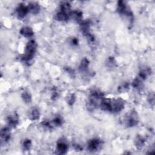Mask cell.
<instances>
[{
  "instance_id": "obj_1",
  "label": "cell",
  "mask_w": 155,
  "mask_h": 155,
  "mask_svg": "<svg viewBox=\"0 0 155 155\" xmlns=\"http://www.w3.org/2000/svg\"><path fill=\"white\" fill-rule=\"evenodd\" d=\"M37 44L34 40H30L26 45L25 49V55L22 58V61L25 63L29 62L33 58L36 52Z\"/></svg>"
},
{
  "instance_id": "obj_2",
  "label": "cell",
  "mask_w": 155,
  "mask_h": 155,
  "mask_svg": "<svg viewBox=\"0 0 155 155\" xmlns=\"http://www.w3.org/2000/svg\"><path fill=\"white\" fill-rule=\"evenodd\" d=\"M125 122L128 127H133L137 125L139 122V117L136 111L133 110L125 116Z\"/></svg>"
},
{
  "instance_id": "obj_3",
  "label": "cell",
  "mask_w": 155,
  "mask_h": 155,
  "mask_svg": "<svg viewBox=\"0 0 155 155\" xmlns=\"http://www.w3.org/2000/svg\"><path fill=\"white\" fill-rule=\"evenodd\" d=\"M117 11L120 15L125 16L130 19V20H133V14L131 10L127 7L124 1H120L118 2Z\"/></svg>"
},
{
  "instance_id": "obj_4",
  "label": "cell",
  "mask_w": 155,
  "mask_h": 155,
  "mask_svg": "<svg viewBox=\"0 0 155 155\" xmlns=\"http://www.w3.org/2000/svg\"><path fill=\"white\" fill-rule=\"evenodd\" d=\"M124 102L121 99H111L110 112L119 113L124 110Z\"/></svg>"
},
{
  "instance_id": "obj_5",
  "label": "cell",
  "mask_w": 155,
  "mask_h": 155,
  "mask_svg": "<svg viewBox=\"0 0 155 155\" xmlns=\"http://www.w3.org/2000/svg\"><path fill=\"white\" fill-rule=\"evenodd\" d=\"M102 142L97 138L90 140L88 143V150L90 152L97 151L101 147Z\"/></svg>"
},
{
  "instance_id": "obj_6",
  "label": "cell",
  "mask_w": 155,
  "mask_h": 155,
  "mask_svg": "<svg viewBox=\"0 0 155 155\" xmlns=\"http://www.w3.org/2000/svg\"><path fill=\"white\" fill-rule=\"evenodd\" d=\"M69 147L66 142L63 139L58 141L56 146V151L58 154H66L68 150Z\"/></svg>"
},
{
  "instance_id": "obj_7",
  "label": "cell",
  "mask_w": 155,
  "mask_h": 155,
  "mask_svg": "<svg viewBox=\"0 0 155 155\" xmlns=\"http://www.w3.org/2000/svg\"><path fill=\"white\" fill-rule=\"evenodd\" d=\"M17 15L18 18L20 19L24 18L29 12L28 7L24 6V4H20L16 9Z\"/></svg>"
},
{
  "instance_id": "obj_8",
  "label": "cell",
  "mask_w": 155,
  "mask_h": 155,
  "mask_svg": "<svg viewBox=\"0 0 155 155\" xmlns=\"http://www.w3.org/2000/svg\"><path fill=\"white\" fill-rule=\"evenodd\" d=\"M10 132L9 127L3 128L1 131V143H7L10 139Z\"/></svg>"
},
{
  "instance_id": "obj_9",
  "label": "cell",
  "mask_w": 155,
  "mask_h": 155,
  "mask_svg": "<svg viewBox=\"0 0 155 155\" xmlns=\"http://www.w3.org/2000/svg\"><path fill=\"white\" fill-rule=\"evenodd\" d=\"M18 116L16 114L10 115L7 118V124L10 128H15L18 124Z\"/></svg>"
},
{
  "instance_id": "obj_10",
  "label": "cell",
  "mask_w": 155,
  "mask_h": 155,
  "mask_svg": "<svg viewBox=\"0 0 155 155\" xmlns=\"http://www.w3.org/2000/svg\"><path fill=\"white\" fill-rule=\"evenodd\" d=\"M110 103L111 99L103 98L100 102L99 107L103 111L110 112Z\"/></svg>"
},
{
  "instance_id": "obj_11",
  "label": "cell",
  "mask_w": 155,
  "mask_h": 155,
  "mask_svg": "<svg viewBox=\"0 0 155 155\" xmlns=\"http://www.w3.org/2000/svg\"><path fill=\"white\" fill-rule=\"evenodd\" d=\"M69 17L72 18L78 22L81 23L83 21V14L79 10H75L73 12H70L69 14Z\"/></svg>"
},
{
  "instance_id": "obj_12",
  "label": "cell",
  "mask_w": 155,
  "mask_h": 155,
  "mask_svg": "<svg viewBox=\"0 0 155 155\" xmlns=\"http://www.w3.org/2000/svg\"><path fill=\"white\" fill-rule=\"evenodd\" d=\"M151 69L149 67H144L142 69L139 74V78L142 80H145L147 79L148 76L151 75Z\"/></svg>"
},
{
  "instance_id": "obj_13",
  "label": "cell",
  "mask_w": 155,
  "mask_h": 155,
  "mask_svg": "<svg viewBox=\"0 0 155 155\" xmlns=\"http://www.w3.org/2000/svg\"><path fill=\"white\" fill-rule=\"evenodd\" d=\"M29 9V12H30L31 14L36 15L38 14L40 10V7L38 4L36 3H31L28 6Z\"/></svg>"
},
{
  "instance_id": "obj_14",
  "label": "cell",
  "mask_w": 155,
  "mask_h": 155,
  "mask_svg": "<svg viewBox=\"0 0 155 155\" xmlns=\"http://www.w3.org/2000/svg\"><path fill=\"white\" fill-rule=\"evenodd\" d=\"M20 33L23 36L29 38L33 36V31L32 29V28L29 27H23L20 30Z\"/></svg>"
},
{
  "instance_id": "obj_15",
  "label": "cell",
  "mask_w": 155,
  "mask_h": 155,
  "mask_svg": "<svg viewBox=\"0 0 155 155\" xmlns=\"http://www.w3.org/2000/svg\"><path fill=\"white\" fill-rule=\"evenodd\" d=\"M146 143L145 139L141 136H138L135 139V146L138 150H141L143 148Z\"/></svg>"
},
{
  "instance_id": "obj_16",
  "label": "cell",
  "mask_w": 155,
  "mask_h": 155,
  "mask_svg": "<svg viewBox=\"0 0 155 155\" xmlns=\"http://www.w3.org/2000/svg\"><path fill=\"white\" fill-rule=\"evenodd\" d=\"M40 111L36 108H33L30 111L29 117L32 121H35L40 118Z\"/></svg>"
},
{
  "instance_id": "obj_17",
  "label": "cell",
  "mask_w": 155,
  "mask_h": 155,
  "mask_svg": "<svg viewBox=\"0 0 155 155\" xmlns=\"http://www.w3.org/2000/svg\"><path fill=\"white\" fill-rule=\"evenodd\" d=\"M55 18L56 20L59 21H67L70 18V17L69 14L60 11L56 15Z\"/></svg>"
},
{
  "instance_id": "obj_18",
  "label": "cell",
  "mask_w": 155,
  "mask_h": 155,
  "mask_svg": "<svg viewBox=\"0 0 155 155\" xmlns=\"http://www.w3.org/2000/svg\"><path fill=\"white\" fill-rule=\"evenodd\" d=\"M89 61L88 59L84 58L82 59L79 69L81 72H87L88 70V67L89 66Z\"/></svg>"
},
{
  "instance_id": "obj_19",
  "label": "cell",
  "mask_w": 155,
  "mask_h": 155,
  "mask_svg": "<svg viewBox=\"0 0 155 155\" xmlns=\"http://www.w3.org/2000/svg\"><path fill=\"white\" fill-rule=\"evenodd\" d=\"M143 81L141 78H139V77L136 78L135 79V80L133 81L132 85L133 87L136 88V90H141L142 88H143Z\"/></svg>"
},
{
  "instance_id": "obj_20",
  "label": "cell",
  "mask_w": 155,
  "mask_h": 155,
  "mask_svg": "<svg viewBox=\"0 0 155 155\" xmlns=\"http://www.w3.org/2000/svg\"><path fill=\"white\" fill-rule=\"evenodd\" d=\"M21 96L24 102L26 104H30L32 102V96L29 92H24L22 93Z\"/></svg>"
},
{
  "instance_id": "obj_21",
  "label": "cell",
  "mask_w": 155,
  "mask_h": 155,
  "mask_svg": "<svg viewBox=\"0 0 155 155\" xmlns=\"http://www.w3.org/2000/svg\"><path fill=\"white\" fill-rule=\"evenodd\" d=\"M70 9H71V6L70 4L67 3H63L62 4H61V11L67 13V14H70Z\"/></svg>"
},
{
  "instance_id": "obj_22",
  "label": "cell",
  "mask_w": 155,
  "mask_h": 155,
  "mask_svg": "<svg viewBox=\"0 0 155 155\" xmlns=\"http://www.w3.org/2000/svg\"><path fill=\"white\" fill-rule=\"evenodd\" d=\"M32 141L29 139H25L23 141V143H22V148L24 149V150L25 151H28L29 150L31 147H32Z\"/></svg>"
},
{
  "instance_id": "obj_23",
  "label": "cell",
  "mask_w": 155,
  "mask_h": 155,
  "mask_svg": "<svg viewBox=\"0 0 155 155\" xmlns=\"http://www.w3.org/2000/svg\"><path fill=\"white\" fill-rule=\"evenodd\" d=\"M128 89H129L128 83H124L118 87V90L120 93H125L128 91Z\"/></svg>"
},
{
  "instance_id": "obj_24",
  "label": "cell",
  "mask_w": 155,
  "mask_h": 155,
  "mask_svg": "<svg viewBox=\"0 0 155 155\" xmlns=\"http://www.w3.org/2000/svg\"><path fill=\"white\" fill-rule=\"evenodd\" d=\"M42 126L47 130H51L54 128V125L49 121H44L41 123Z\"/></svg>"
},
{
  "instance_id": "obj_25",
  "label": "cell",
  "mask_w": 155,
  "mask_h": 155,
  "mask_svg": "<svg viewBox=\"0 0 155 155\" xmlns=\"http://www.w3.org/2000/svg\"><path fill=\"white\" fill-rule=\"evenodd\" d=\"M52 124L53 125H54L55 126H56V127H59L61 125H62L63 124V121L61 119V118L60 117H56L53 121H52Z\"/></svg>"
},
{
  "instance_id": "obj_26",
  "label": "cell",
  "mask_w": 155,
  "mask_h": 155,
  "mask_svg": "<svg viewBox=\"0 0 155 155\" xmlns=\"http://www.w3.org/2000/svg\"><path fill=\"white\" fill-rule=\"evenodd\" d=\"M107 64L109 67H114L116 66V61L113 57H110L107 61Z\"/></svg>"
},
{
  "instance_id": "obj_27",
  "label": "cell",
  "mask_w": 155,
  "mask_h": 155,
  "mask_svg": "<svg viewBox=\"0 0 155 155\" xmlns=\"http://www.w3.org/2000/svg\"><path fill=\"white\" fill-rule=\"evenodd\" d=\"M76 101V96L75 94H72L68 99V104L70 106H72Z\"/></svg>"
},
{
  "instance_id": "obj_28",
  "label": "cell",
  "mask_w": 155,
  "mask_h": 155,
  "mask_svg": "<svg viewBox=\"0 0 155 155\" xmlns=\"http://www.w3.org/2000/svg\"><path fill=\"white\" fill-rule=\"evenodd\" d=\"M148 101L150 104V105L153 106L154 103V95L153 93H150L148 96Z\"/></svg>"
},
{
  "instance_id": "obj_29",
  "label": "cell",
  "mask_w": 155,
  "mask_h": 155,
  "mask_svg": "<svg viewBox=\"0 0 155 155\" xmlns=\"http://www.w3.org/2000/svg\"><path fill=\"white\" fill-rule=\"evenodd\" d=\"M59 96V93L58 92V90L56 88L54 89V91L52 92V94H51V98L53 100H56Z\"/></svg>"
},
{
  "instance_id": "obj_30",
  "label": "cell",
  "mask_w": 155,
  "mask_h": 155,
  "mask_svg": "<svg viewBox=\"0 0 155 155\" xmlns=\"http://www.w3.org/2000/svg\"><path fill=\"white\" fill-rule=\"evenodd\" d=\"M78 43H79V41H78V40L77 38H73L71 40L70 44H72L73 46H77L78 44Z\"/></svg>"
},
{
  "instance_id": "obj_31",
  "label": "cell",
  "mask_w": 155,
  "mask_h": 155,
  "mask_svg": "<svg viewBox=\"0 0 155 155\" xmlns=\"http://www.w3.org/2000/svg\"><path fill=\"white\" fill-rule=\"evenodd\" d=\"M66 70L69 73V74L70 75H71L72 76L74 77V76H75V72H74V70L73 69H72L70 67H67V68H66Z\"/></svg>"
},
{
  "instance_id": "obj_32",
  "label": "cell",
  "mask_w": 155,
  "mask_h": 155,
  "mask_svg": "<svg viewBox=\"0 0 155 155\" xmlns=\"http://www.w3.org/2000/svg\"><path fill=\"white\" fill-rule=\"evenodd\" d=\"M73 147L76 151H82L83 150V147L78 144H74Z\"/></svg>"
}]
</instances>
